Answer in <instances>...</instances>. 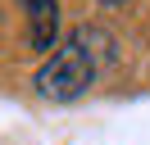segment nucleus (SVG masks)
I'll list each match as a JSON object with an SVG mask.
<instances>
[{
	"instance_id": "obj_3",
	"label": "nucleus",
	"mask_w": 150,
	"mask_h": 145,
	"mask_svg": "<svg viewBox=\"0 0 150 145\" xmlns=\"http://www.w3.org/2000/svg\"><path fill=\"white\" fill-rule=\"evenodd\" d=\"M100 5H123V0H100Z\"/></svg>"
},
{
	"instance_id": "obj_2",
	"label": "nucleus",
	"mask_w": 150,
	"mask_h": 145,
	"mask_svg": "<svg viewBox=\"0 0 150 145\" xmlns=\"http://www.w3.org/2000/svg\"><path fill=\"white\" fill-rule=\"evenodd\" d=\"M28 14V41L32 50H55L59 36V0H18Z\"/></svg>"
},
{
	"instance_id": "obj_1",
	"label": "nucleus",
	"mask_w": 150,
	"mask_h": 145,
	"mask_svg": "<svg viewBox=\"0 0 150 145\" xmlns=\"http://www.w3.org/2000/svg\"><path fill=\"white\" fill-rule=\"evenodd\" d=\"M96 41H105V32H96V27H77L73 41H64V45L37 68V91H41L46 100H59V104H64V100H77V95L96 82V72H100Z\"/></svg>"
}]
</instances>
